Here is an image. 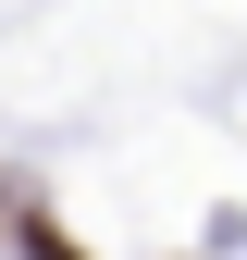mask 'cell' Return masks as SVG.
I'll return each instance as SVG.
<instances>
[{
	"label": "cell",
	"instance_id": "cell-1",
	"mask_svg": "<svg viewBox=\"0 0 247 260\" xmlns=\"http://www.w3.org/2000/svg\"><path fill=\"white\" fill-rule=\"evenodd\" d=\"M13 248H25V260H87V248H74V236H62V223H37V211H25V223H13Z\"/></svg>",
	"mask_w": 247,
	"mask_h": 260
}]
</instances>
